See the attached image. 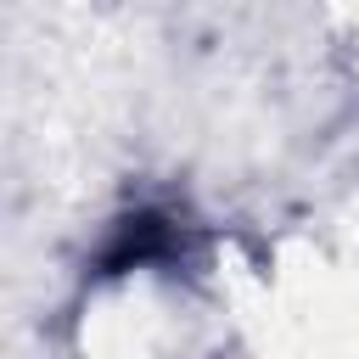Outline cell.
I'll use <instances>...</instances> for the list:
<instances>
[{"label": "cell", "instance_id": "6da1fadb", "mask_svg": "<svg viewBox=\"0 0 359 359\" xmlns=\"http://www.w3.org/2000/svg\"><path fill=\"white\" fill-rule=\"evenodd\" d=\"M168 252H174V224H168L163 213H129V219L112 230V241H107V252H101V269H107V275H123V269L157 264V258H168Z\"/></svg>", "mask_w": 359, "mask_h": 359}]
</instances>
